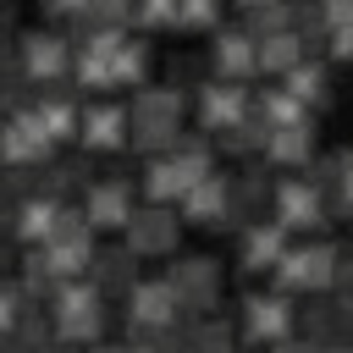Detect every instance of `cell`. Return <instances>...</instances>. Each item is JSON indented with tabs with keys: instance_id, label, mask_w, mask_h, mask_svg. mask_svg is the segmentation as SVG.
Masks as SVG:
<instances>
[{
	"instance_id": "ac0fdd59",
	"label": "cell",
	"mask_w": 353,
	"mask_h": 353,
	"mask_svg": "<svg viewBox=\"0 0 353 353\" xmlns=\"http://www.w3.org/2000/svg\"><path fill=\"white\" fill-rule=\"evenodd\" d=\"M127 127H132V121H127V110H121V105H88V110H83V132H77V138H83L88 149H116V143L127 138Z\"/></svg>"
},
{
	"instance_id": "3957f363",
	"label": "cell",
	"mask_w": 353,
	"mask_h": 353,
	"mask_svg": "<svg viewBox=\"0 0 353 353\" xmlns=\"http://www.w3.org/2000/svg\"><path fill=\"white\" fill-rule=\"evenodd\" d=\"M50 143H55V138H50V127L39 121V110H33V105H28V110H11V116H6V127H0V149H6V165H11V171H22L28 160H39V165H44Z\"/></svg>"
},
{
	"instance_id": "5bb4252c",
	"label": "cell",
	"mask_w": 353,
	"mask_h": 353,
	"mask_svg": "<svg viewBox=\"0 0 353 353\" xmlns=\"http://www.w3.org/2000/svg\"><path fill=\"white\" fill-rule=\"evenodd\" d=\"M165 281L176 287V298H182L188 309H210V303H215V281H221V276H215V265H210V259H176V265L165 270Z\"/></svg>"
},
{
	"instance_id": "9a60e30c",
	"label": "cell",
	"mask_w": 353,
	"mask_h": 353,
	"mask_svg": "<svg viewBox=\"0 0 353 353\" xmlns=\"http://www.w3.org/2000/svg\"><path fill=\"white\" fill-rule=\"evenodd\" d=\"M182 215H188V221H210V226L232 221V182H226V176H204V182L182 199Z\"/></svg>"
},
{
	"instance_id": "f546056e",
	"label": "cell",
	"mask_w": 353,
	"mask_h": 353,
	"mask_svg": "<svg viewBox=\"0 0 353 353\" xmlns=\"http://www.w3.org/2000/svg\"><path fill=\"white\" fill-rule=\"evenodd\" d=\"M110 66H116V83H138L143 77V39H121V50L110 55Z\"/></svg>"
},
{
	"instance_id": "6da1fadb",
	"label": "cell",
	"mask_w": 353,
	"mask_h": 353,
	"mask_svg": "<svg viewBox=\"0 0 353 353\" xmlns=\"http://www.w3.org/2000/svg\"><path fill=\"white\" fill-rule=\"evenodd\" d=\"M176 121H182V88H143L132 99V143L138 149H176Z\"/></svg>"
},
{
	"instance_id": "277c9868",
	"label": "cell",
	"mask_w": 353,
	"mask_h": 353,
	"mask_svg": "<svg viewBox=\"0 0 353 353\" xmlns=\"http://www.w3.org/2000/svg\"><path fill=\"white\" fill-rule=\"evenodd\" d=\"M11 55L22 61L28 83H39V88H44L50 77H61V72H66V39H61L55 28H33V33H22Z\"/></svg>"
},
{
	"instance_id": "9c48e42d",
	"label": "cell",
	"mask_w": 353,
	"mask_h": 353,
	"mask_svg": "<svg viewBox=\"0 0 353 353\" xmlns=\"http://www.w3.org/2000/svg\"><path fill=\"white\" fill-rule=\"evenodd\" d=\"M243 116H248V94H243L237 83H204V94H199V121H204L210 132H232Z\"/></svg>"
},
{
	"instance_id": "74e56055",
	"label": "cell",
	"mask_w": 353,
	"mask_h": 353,
	"mask_svg": "<svg viewBox=\"0 0 353 353\" xmlns=\"http://www.w3.org/2000/svg\"><path fill=\"white\" fill-rule=\"evenodd\" d=\"M331 55L353 61V28H336V33H331Z\"/></svg>"
},
{
	"instance_id": "4dcf8cb0",
	"label": "cell",
	"mask_w": 353,
	"mask_h": 353,
	"mask_svg": "<svg viewBox=\"0 0 353 353\" xmlns=\"http://www.w3.org/2000/svg\"><path fill=\"white\" fill-rule=\"evenodd\" d=\"M193 353H232L226 320H199V325H193Z\"/></svg>"
},
{
	"instance_id": "ffe728a7",
	"label": "cell",
	"mask_w": 353,
	"mask_h": 353,
	"mask_svg": "<svg viewBox=\"0 0 353 353\" xmlns=\"http://www.w3.org/2000/svg\"><path fill=\"white\" fill-rule=\"evenodd\" d=\"M33 110H39V121L50 127V138H72V132H83V116H77V105H72L66 94H55V88H39Z\"/></svg>"
},
{
	"instance_id": "52a82bcc",
	"label": "cell",
	"mask_w": 353,
	"mask_h": 353,
	"mask_svg": "<svg viewBox=\"0 0 353 353\" xmlns=\"http://www.w3.org/2000/svg\"><path fill=\"white\" fill-rule=\"evenodd\" d=\"M243 331H248L254 342H281V336L292 331L287 298H281V292H248V298H243Z\"/></svg>"
},
{
	"instance_id": "d6986e66",
	"label": "cell",
	"mask_w": 353,
	"mask_h": 353,
	"mask_svg": "<svg viewBox=\"0 0 353 353\" xmlns=\"http://www.w3.org/2000/svg\"><path fill=\"white\" fill-rule=\"evenodd\" d=\"M347 336H353V309L347 303H309V342H320V347H347Z\"/></svg>"
},
{
	"instance_id": "60d3db41",
	"label": "cell",
	"mask_w": 353,
	"mask_h": 353,
	"mask_svg": "<svg viewBox=\"0 0 353 353\" xmlns=\"http://www.w3.org/2000/svg\"><path fill=\"white\" fill-rule=\"evenodd\" d=\"M127 353H154V347L149 342H127Z\"/></svg>"
},
{
	"instance_id": "7c38bea8",
	"label": "cell",
	"mask_w": 353,
	"mask_h": 353,
	"mask_svg": "<svg viewBox=\"0 0 353 353\" xmlns=\"http://www.w3.org/2000/svg\"><path fill=\"white\" fill-rule=\"evenodd\" d=\"M171 243H176V215L165 204H149V210L132 215V226H127V248L132 254H165Z\"/></svg>"
},
{
	"instance_id": "e575fe53",
	"label": "cell",
	"mask_w": 353,
	"mask_h": 353,
	"mask_svg": "<svg viewBox=\"0 0 353 353\" xmlns=\"http://www.w3.org/2000/svg\"><path fill=\"white\" fill-rule=\"evenodd\" d=\"M176 22H182V28H210V22H215V6L188 0V6H176Z\"/></svg>"
},
{
	"instance_id": "f1b7e54d",
	"label": "cell",
	"mask_w": 353,
	"mask_h": 353,
	"mask_svg": "<svg viewBox=\"0 0 353 353\" xmlns=\"http://www.w3.org/2000/svg\"><path fill=\"white\" fill-rule=\"evenodd\" d=\"M259 110H265V121L281 132V127H303V105L287 94V88H276V94H265L259 99Z\"/></svg>"
},
{
	"instance_id": "83f0119b",
	"label": "cell",
	"mask_w": 353,
	"mask_h": 353,
	"mask_svg": "<svg viewBox=\"0 0 353 353\" xmlns=\"http://www.w3.org/2000/svg\"><path fill=\"white\" fill-rule=\"evenodd\" d=\"M287 94H292L298 105H309V99H325V72H320L314 61L292 66V72H287Z\"/></svg>"
},
{
	"instance_id": "2e32d148",
	"label": "cell",
	"mask_w": 353,
	"mask_h": 353,
	"mask_svg": "<svg viewBox=\"0 0 353 353\" xmlns=\"http://www.w3.org/2000/svg\"><path fill=\"white\" fill-rule=\"evenodd\" d=\"M287 259V226L281 221H259L243 232V265L248 270H265V265H281Z\"/></svg>"
},
{
	"instance_id": "b9f144b4",
	"label": "cell",
	"mask_w": 353,
	"mask_h": 353,
	"mask_svg": "<svg viewBox=\"0 0 353 353\" xmlns=\"http://www.w3.org/2000/svg\"><path fill=\"white\" fill-rule=\"evenodd\" d=\"M94 353H127V347H110V342H99V347H94Z\"/></svg>"
},
{
	"instance_id": "603a6c76",
	"label": "cell",
	"mask_w": 353,
	"mask_h": 353,
	"mask_svg": "<svg viewBox=\"0 0 353 353\" xmlns=\"http://www.w3.org/2000/svg\"><path fill=\"white\" fill-rule=\"evenodd\" d=\"M259 204H265V176H259V171H243V176L232 182V221L259 226V221H265V215H259Z\"/></svg>"
},
{
	"instance_id": "30bf717a",
	"label": "cell",
	"mask_w": 353,
	"mask_h": 353,
	"mask_svg": "<svg viewBox=\"0 0 353 353\" xmlns=\"http://www.w3.org/2000/svg\"><path fill=\"white\" fill-rule=\"evenodd\" d=\"M276 221H281V226H325L320 188H314L309 176H298V182H281V188H276Z\"/></svg>"
},
{
	"instance_id": "8d00e7d4",
	"label": "cell",
	"mask_w": 353,
	"mask_h": 353,
	"mask_svg": "<svg viewBox=\"0 0 353 353\" xmlns=\"http://www.w3.org/2000/svg\"><path fill=\"white\" fill-rule=\"evenodd\" d=\"M325 22H331V33H336V28H353V0H336V6H325Z\"/></svg>"
},
{
	"instance_id": "5b68a950",
	"label": "cell",
	"mask_w": 353,
	"mask_h": 353,
	"mask_svg": "<svg viewBox=\"0 0 353 353\" xmlns=\"http://www.w3.org/2000/svg\"><path fill=\"white\" fill-rule=\"evenodd\" d=\"M336 248L331 243H303V248H287V259L276 265V281L281 287H325L336 281Z\"/></svg>"
},
{
	"instance_id": "836d02e7",
	"label": "cell",
	"mask_w": 353,
	"mask_h": 353,
	"mask_svg": "<svg viewBox=\"0 0 353 353\" xmlns=\"http://www.w3.org/2000/svg\"><path fill=\"white\" fill-rule=\"evenodd\" d=\"M143 28H165V22H176V6H165V0H149V6H138L132 11Z\"/></svg>"
},
{
	"instance_id": "d6a6232c",
	"label": "cell",
	"mask_w": 353,
	"mask_h": 353,
	"mask_svg": "<svg viewBox=\"0 0 353 353\" xmlns=\"http://www.w3.org/2000/svg\"><path fill=\"white\" fill-rule=\"evenodd\" d=\"M292 22H298V39H320V33H331V22H325V11H314V6H303V11H292Z\"/></svg>"
},
{
	"instance_id": "7402d4cb",
	"label": "cell",
	"mask_w": 353,
	"mask_h": 353,
	"mask_svg": "<svg viewBox=\"0 0 353 353\" xmlns=\"http://www.w3.org/2000/svg\"><path fill=\"white\" fill-rule=\"evenodd\" d=\"M287 22H292V11H287V6H270V0H248V6H243V28H248L259 44H265V39H276V33H292Z\"/></svg>"
},
{
	"instance_id": "1f68e13d",
	"label": "cell",
	"mask_w": 353,
	"mask_h": 353,
	"mask_svg": "<svg viewBox=\"0 0 353 353\" xmlns=\"http://www.w3.org/2000/svg\"><path fill=\"white\" fill-rule=\"evenodd\" d=\"M309 182L314 188H342V149L325 154V160H309Z\"/></svg>"
},
{
	"instance_id": "e0dca14e",
	"label": "cell",
	"mask_w": 353,
	"mask_h": 353,
	"mask_svg": "<svg viewBox=\"0 0 353 353\" xmlns=\"http://www.w3.org/2000/svg\"><path fill=\"white\" fill-rule=\"evenodd\" d=\"M132 259H138V254H132L127 243H121V248H99L94 265H88V270H94V287H99V292H132V287H138V265H132Z\"/></svg>"
},
{
	"instance_id": "8fae6325",
	"label": "cell",
	"mask_w": 353,
	"mask_h": 353,
	"mask_svg": "<svg viewBox=\"0 0 353 353\" xmlns=\"http://www.w3.org/2000/svg\"><path fill=\"white\" fill-rule=\"evenodd\" d=\"M83 215L94 221V226H132V199H127V182L121 176H105V182H94L88 188V199H83Z\"/></svg>"
},
{
	"instance_id": "cb8c5ba5",
	"label": "cell",
	"mask_w": 353,
	"mask_h": 353,
	"mask_svg": "<svg viewBox=\"0 0 353 353\" xmlns=\"http://www.w3.org/2000/svg\"><path fill=\"white\" fill-rule=\"evenodd\" d=\"M259 66L287 77L292 66H303V39H298V33H276V39H265V44H259Z\"/></svg>"
},
{
	"instance_id": "44dd1931",
	"label": "cell",
	"mask_w": 353,
	"mask_h": 353,
	"mask_svg": "<svg viewBox=\"0 0 353 353\" xmlns=\"http://www.w3.org/2000/svg\"><path fill=\"white\" fill-rule=\"evenodd\" d=\"M50 309H55V325L88 320V314H99V287H88V281H61L55 298H50Z\"/></svg>"
},
{
	"instance_id": "d590c367",
	"label": "cell",
	"mask_w": 353,
	"mask_h": 353,
	"mask_svg": "<svg viewBox=\"0 0 353 353\" xmlns=\"http://www.w3.org/2000/svg\"><path fill=\"white\" fill-rule=\"evenodd\" d=\"M336 287H342V303L353 309V248H347V254L336 259Z\"/></svg>"
},
{
	"instance_id": "ba28073f",
	"label": "cell",
	"mask_w": 353,
	"mask_h": 353,
	"mask_svg": "<svg viewBox=\"0 0 353 353\" xmlns=\"http://www.w3.org/2000/svg\"><path fill=\"white\" fill-rule=\"evenodd\" d=\"M215 176V171H210ZM204 176L193 171V165H182L176 154H160V160H149L143 165V193L154 199V204H171V199H188L193 188H199Z\"/></svg>"
},
{
	"instance_id": "7a4b0ae2",
	"label": "cell",
	"mask_w": 353,
	"mask_h": 353,
	"mask_svg": "<svg viewBox=\"0 0 353 353\" xmlns=\"http://www.w3.org/2000/svg\"><path fill=\"white\" fill-rule=\"evenodd\" d=\"M182 309H188V303L176 298V287H171V281H138V287L127 292V331H132V336L171 331Z\"/></svg>"
},
{
	"instance_id": "8992f818",
	"label": "cell",
	"mask_w": 353,
	"mask_h": 353,
	"mask_svg": "<svg viewBox=\"0 0 353 353\" xmlns=\"http://www.w3.org/2000/svg\"><path fill=\"white\" fill-rule=\"evenodd\" d=\"M61 210H66V204H55V199L33 193V199H17V204L6 210V226H11V237H22V243L44 248V243H55V232H61Z\"/></svg>"
},
{
	"instance_id": "484cf974",
	"label": "cell",
	"mask_w": 353,
	"mask_h": 353,
	"mask_svg": "<svg viewBox=\"0 0 353 353\" xmlns=\"http://www.w3.org/2000/svg\"><path fill=\"white\" fill-rule=\"evenodd\" d=\"M309 149H314V132H309V121L303 127H281V132H270V160H281V165H292V160H309Z\"/></svg>"
},
{
	"instance_id": "d4e9b609",
	"label": "cell",
	"mask_w": 353,
	"mask_h": 353,
	"mask_svg": "<svg viewBox=\"0 0 353 353\" xmlns=\"http://www.w3.org/2000/svg\"><path fill=\"white\" fill-rule=\"evenodd\" d=\"M72 72H77V83H83V88H110V83H116V66H110V55H105V50H88V44H77V55H72Z\"/></svg>"
},
{
	"instance_id": "ab89813d",
	"label": "cell",
	"mask_w": 353,
	"mask_h": 353,
	"mask_svg": "<svg viewBox=\"0 0 353 353\" xmlns=\"http://www.w3.org/2000/svg\"><path fill=\"white\" fill-rule=\"evenodd\" d=\"M281 353H331V347H320V342H287Z\"/></svg>"
},
{
	"instance_id": "f35d334b",
	"label": "cell",
	"mask_w": 353,
	"mask_h": 353,
	"mask_svg": "<svg viewBox=\"0 0 353 353\" xmlns=\"http://www.w3.org/2000/svg\"><path fill=\"white\" fill-rule=\"evenodd\" d=\"M342 204L353 210V149H342Z\"/></svg>"
},
{
	"instance_id": "7bdbcfd3",
	"label": "cell",
	"mask_w": 353,
	"mask_h": 353,
	"mask_svg": "<svg viewBox=\"0 0 353 353\" xmlns=\"http://www.w3.org/2000/svg\"><path fill=\"white\" fill-rule=\"evenodd\" d=\"M44 353H72V347H61V342H55V347H44Z\"/></svg>"
},
{
	"instance_id": "4316f807",
	"label": "cell",
	"mask_w": 353,
	"mask_h": 353,
	"mask_svg": "<svg viewBox=\"0 0 353 353\" xmlns=\"http://www.w3.org/2000/svg\"><path fill=\"white\" fill-rule=\"evenodd\" d=\"M28 314H33V309H28V287H22V281H6V287H0V331L17 336Z\"/></svg>"
},
{
	"instance_id": "4fadbf2b",
	"label": "cell",
	"mask_w": 353,
	"mask_h": 353,
	"mask_svg": "<svg viewBox=\"0 0 353 353\" xmlns=\"http://www.w3.org/2000/svg\"><path fill=\"white\" fill-rule=\"evenodd\" d=\"M210 61L226 72V77H243L248 66H259V39L248 28H215L210 39Z\"/></svg>"
}]
</instances>
